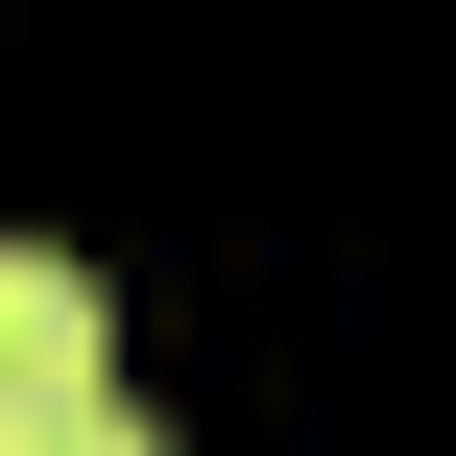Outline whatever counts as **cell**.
Listing matches in <instances>:
<instances>
[{
    "instance_id": "obj_2",
    "label": "cell",
    "mask_w": 456,
    "mask_h": 456,
    "mask_svg": "<svg viewBox=\"0 0 456 456\" xmlns=\"http://www.w3.org/2000/svg\"><path fill=\"white\" fill-rule=\"evenodd\" d=\"M0 456H168V433H144L120 385H72V409H24V433H0Z\"/></svg>"
},
{
    "instance_id": "obj_1",
    "label": "cell",
    "mask_w": 456,
    "mask_h": 456,
    "mask_svg": "<svg viewBox=\"0 0 456 456\" xmlns=\"http://www.w3.org/2000/svg\"><path fill=\"white\" fill-rule=\"evenodd\" d=\"M72 385H120V361H96V265H72V240H0V433L72 409Z\"/></svg>"
}]
</instances>
